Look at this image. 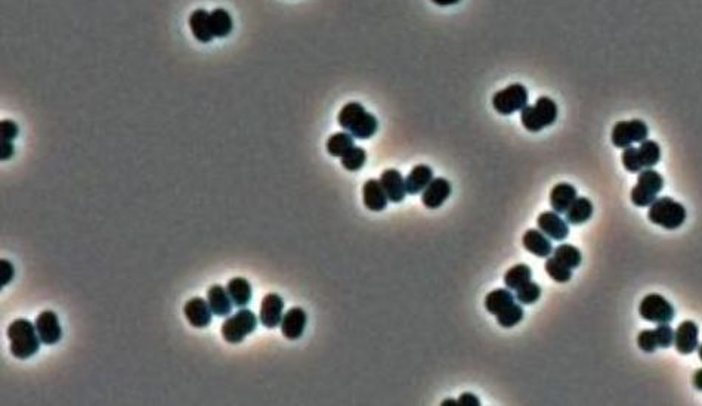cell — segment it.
Returning a JSON list of instances; mask_svg holds the SVG:
<instances>
[{
    "instance_id": "31",
    "label": "cell",
    "mask_w": 702,
    "mask_h": 406,
    "mask_svg": "<svg viewBox=\"0 0 702 406\" xmlns=\"http://www.w3.org/2000/svg\"><path fill=\"white\" fill-rule=\"evenodd\" d=\"M559 262L566 264L571 269H577L579 264H581L583 256L581 251L571 244H560L559 247L555 249V256Z\"/></svg>"
},
{
    "instance_id": "3",
    "label": "cell",
    "mask_w": 702,
    "mask_h": 406,
    "mask_svg": "<svg viewBox=\"0 0 702 406\" xmlns=\"http://www.w3.org/2000/svg\"><path fill=\"white\" fill-rule=\"evenodd\" d=\"M686 216L688 212L685 209V205L676 200H673L670 196L657 198V200L649 205L648 212V219L652 223L668 231L679 229L680 226L685 223Z\"/></svg>"
},
{
    "instance_id": "18",
    "label": "cell",
    "mask_w": 702,
    "mask_h": 406,
    "mask_svg": "<svg viewBox=\"0 0 702 406\" xmlns=\"http://www.w3.org/2000/svg\"><path fill=\"white\" fill-rule=\"evenodd\" d=\"M308 322V315L302 307H292L281 320V333L287 340H299L303 335Z\"/></svg>"
},
{
    "instance_id": "19",
    "label": "cell",
    "mask_w": 702,
    "mask_h": 406,
    "mask_svg": "<svg viewBox=\"0 0 702 406\" xmlns=\"http://www.w3.org/2000/svg\"><path fill=\"white\" fill-rule=\"evenodd\" d=\"M362 200H364V205L367 207L368 210L377 212V213L385 210L388 207V203H389V198H388L385 190H383L380 181H377V179H370V181L364 183Z\"/></svg>"
},
{
    "instance_id": "38",
    "label": "cell",
    "mask_w": 702,
    "mask_h": 406,
    "mask_svg": "<svg viewBox=\"0 0 702 406\" xmlns=\"http://www.w3.org/2000/svg\"><path fill=\"white\" fill-rule=\"evenodd\" d=\"M20 134V129L18 125L12 120H2L0 123V140H6V142H12V140Z\"/></svg>"
},
{
    "instance_id": "5",
    "label": "cell",
    "mask_w": 702,
    "mask_h": 406,
    "mask_svg": "<svg viewBox=\"0 0 702 406\" xmlns=\"http://www.w3.org/2000/svg\"><path fill=\"white\" fill-rule=\"evenodd\" d=\"M556 102L549 97H541L534 105H527L521 111L522 126L529 131H540L553 125L557 118Z\"/></svg>"
},
{
    "instance_id": "22",
    "label": "cell",
    "mask_w": 702,
    "mask_h": 406,
    "mask_svg": "<svg viewBox=\"0 0 702 406\" xmlns=\"http://www.w3.org/2000/svg\"><path fill=\"white\" fill-rule=\"evenodd\" d=\"M434 181V170L426 164H418L405 177L407 194L417 195L423 192L427 185Z\"/></svg>"
},
{
    "instance_id": "21",
    "label": "cell",
    "mask_w": 702,
    "mask_h": 406,
    "mask_svg": "<svg viewBox=\"0 0 702 406\" xmlns=\"http://www.w3.org/2000/svg\"><path fill=\"white\" fill-rule=\"evenodd\" d=\"M577 190L569 183H557L550 192V205L556 213H566L577 200Z\"/></svg>"
},
{
    "instance_id": "33",
    "label": "cell",
    "mask_w": 702,
    "mask_h": 406,
    "mask_svg": "<svg viewBox=\"0 0 702 406\" xmlns=\"http://www.w3.org/2000/svg\"><path fill=\"white\" fill-rule=\"evenodd\" d=\"M340 160L342 166L346 170H349V172H357V170L362 168L365 162H367V153H365L364 148L353 147Z\"/></svg>"
},
{
    "instance_id": "45",
    "label": "cell",
    "mask_w": 702,
    "mask_h": 406,
    "mask_svg": "<svg viewBox=\"0 0 702 406\" xmlns=\"http://www.w3.org/2000/svg\"><path fill=\"white\" fill-rule=\"evenodd\" d=\"M697 351H698V356H699V359L702 361V344H699V346H698Z\"/></svg>"
},
{
    "instance_id": "13",
    "label": "cell",
    "mask_w": 702,
    "mask_h": 406,
    "mask_svg": "<svg viewBox=\"0 0 702 406\" xmlns=\"http://www.w3.org/2000/svg\"><path fill=\"white\" fill-rule=\"evenodd\" d=\"M674 346L681 355H690L699 346V328L694 320L681 322L674 331Z\"/></svg>"
},
{
    "instance_id": "4",
    "label": "cell",
    "mask_w": 702,
    "mask_h": 406,
    "mask_svg": "<svg viewBox=\"0 0 702 406\" xmlns=\"http://www.w3.org/2000/svg\"><path fill=\"white\" fill-rule=\"evenodd\" d=\"M623 166L630 173H640L644 168H652L661 160V147L655 140L646 139L640 145L629 147L623 151Z\"/></svg>"
},
{
    "instance_id": "39",
    "label": "cell",
    "mask_w": 702,
    "mask_h": 406,
    "mask_svg": "<svg viewBox=\"0 0 702 406\" xmlns=\"http://www.w3.org/2000/svg\"><path fill=\"white\" fill-rule=\"evenodd\" d=\"M0 268H2V272H0V286L6 287L15 277V268L14 264L6 259L0 260Z\"/></svg>"
},
{
    "instance_id": "12",
    "label": "cell",
    "mask_w": 702,
    "mask_h": 406,
    "mask_svg": "<svg viewBox=\"0 0 702 406\" xmlns=\"http://www.w3.org/2000/svg\"><path fill=\"white\" fill-rule=\"evenodd\" d=\"M283 310H284V300L279 294L275 292H269L262 300L260 305V322L266 328H277L281 320H283Z\"/></svg>"
},
{
    "instance_id": "16",
    "label": "cell",
    "mask_w": 702,
    "mask_h": 406,
    "mask_svg": "<svg viewBox=\"0 0 702 406\" xmlns=\"http://www.w3.org/2000/svg\"><path fill=\"white\" fill-rule=\"evenodd\" d=\"M380 183L385 190L389 201L390 203H401L405 200L407 195V186H405V179L401 175L399 170L397 168H388L380 176Z\"/></svg>"
},
{
    "instance_id": "30",
    "label": "cell",
    "mask_w": 702,
    "mask_h": 406,
    "mask_svg": "<svg viewBox=\"0 0 702 406\" xmlns=\"http://www.w3.org/2000/svg\"><path fill=\"white\" fill-rule=\"evenodd\" d=\"M210 28L213 37H227L232 31V18L225 9H214L210 12Z\"/></svg>"
},
{
    "instance_id": "20",
    "label": "cell",
    "mask_w": 702,
    "mask_h": 406,
    "mask_svg": "<svg viewBox=\"0 0 702 406\" xmlns=\"http://www.w3.org/2000/svg\"><path fill=\"white\" fill-rule=\"evenodd\" d=\"M522 244L527 251L537 257H549L553 253V245L546 233L540 229H529L522 238Z\"/></svg>"
},
{
    "instance_id": "2",
    "label": "cell",
    "mask_w": 702,
    "mask_h": 406,
    "mask_svg": "<svg viewBox=\"0 0 702 406\" xmlns=\"http://www.w3.org/2000/svg\"><path fill=\"white\" fill-rule=\"evenodd\" d=\"M8 338L11 352L18 359H28L39 352L42 340L37 334L36 325L28 319H16L8 327Z\"/></svg>"
},
{
    "instance_id": "15",
    "label": "cell",
    "mask_w": 702,
    "mask_h": 406,
    "mask_svg": "<svg viewBox=\"0 0 702 406\" xmlns=\"http://www.w3.org/2000/svg\"><path fill=\"white\" fill-rule=\"evenodd\" d=\"M184 315L190 325L194 328H205L212 322L213 312L209 306V301L201 297H194L186 301L184 307Z\"/></svg>"
},
{
    "instance_id": "36",
    "label": "cell",
    "mask_w": 702,
    "mask_h": 406,
    "mask_svg": "<svg viewBox=\"0 0 702 406\" xmlns=\"http://www.w3.org/2000/svg\"><path fill=\"white\" fill-rule=\"evenodd\" d=\"M653 333L658 347L668 348L674 344V329L670 327V324H658V327L653 329Z\"/></svg>"
},
{
    "instance_id": "26",
    "label": "cell",
    "mask_w": 702,
    "mask_h": 406,
    "mask_svg": "<svg viewBox=\"0 0 702 406\" xmlns=\"http://www.w3.org/2000/svg\"><path fill=\"white\" fill-rule=\"evenodd\" d=\"M227 291L237 307H246L251 300V284L246 278H232L227 284Z\"/></svg>"
},
{
    "instance_id": "44",
    "label": "cell",
    "mask_w": 702,
    "mask_h": 406,
    "mask_svg": "<svg viewBox=\"0 0 702 406\" xmlns=\"http://www.w3.org/2000/svg\"><path fill=\"white\" fill-rule=\"evenodd\" d=\"M447 405L448 406H458V402L455 403V401H453V399H447L442 402V406H447Z\"/></svg>"
},
{
    "instance_id": "43",
    "label": "cell",
    "mask_w": 702,
    "mask_h": 406,
    "mask_svg": "<svg viewBox=\"0 0 702 406\" xmlns=\"http://www.w3.org/2000/svg\"><path fill=\"white\" fill-rule=\"evenodd\" d=\"M432 2L439 6H451V5H455L460 2V0H432Z\"/></svg>"
},
{
    "instance_id": "37",
    "label": "cell",
    "mask_w": 702,
    "mask_h": 406,
    "mask_svg": "<svg viewBox=\"0 0 702 406\" xmlns=\"http://www.w3.org/2000/svg\"><path fill=\"white\" fill-rule=\"evenodd\" d=\"M638 346L640 351L646 353H653L658 348L657 338H655L653 329H643L638 335Z\"/></svg>"
},
{
    "instance_id": "35",
    "label": "cell",
    "mask_w": 702,
    "mask_h": 406,
    "mask_svg": "<svg viewBox=\"0 0 702 406\" xmlns=\"http://www.w3.org/2000/svg\"><path fill=\"white\" fill-rule=\"evenodd\" d=\"M514 297H516L521 305H534L541 297V287L536 284V282L529 281L528 284L522 286L519 290H516V296Z\"/></svg>"
},
{
    "instance_id": "41",
    "label": "cell",
    "mask_w": 702,
    "mask_h": 406,
    "mask_svg": "<svg viewBox=\"0 0 702 406\" xmlns=\"http://www.w3.org/2000/svg\"><path fill=\"white\" fill-rule=\"evenodd\" d=\"M14 144L12 142H6V140H3L2 144H0V158H2V162H5V160H9L12 155H14Z\"/></svg>"
},
{
    "instance_id": "23",
    "label": "cell",
    "mask_w": 702,
    "mask_h": 406,
    "mask_svg": "<svg viewBox=\"0 0 702 406\" xmlns=\"http://www.w3.org/2000/svg\"><path fill=\"white\" fill-rule=\"evenodd\" d=\"M208 301L209 306L213 312V315L216 316H228L232 310V300L228 294L227 288L222 286L214 284L208 291Z\"/></svg>"
},
{
    "instance_id": "29",
    "label": "cell",
    "mask_w": 702,
    "mask_h": 406,
    "mask_svg": "<svg viewBox=\"0 0 702 406\" xmlns=\"http://www.w3.org/2000/svg\"><path fill=\"white\" fill-rule=\"evenodd\" d=\"M355 147L353 136L349 131H339V134H334L327 140V151L333 157H343L351 148Z\"/></svg>"
},
{
    "instance_id": "42",
    "label": "cell",
    "mask_w": 702,
    "mask_h": 406,
    "mask_svg": "<svg viewBox=\"0 0 702 406\" xmlns=\"http://www.w3.org/2000/svg\"><path fill=\"white\" fill-rule=\"evenodd\" d=\"M692 383H694V387H695L697 390L702 392V368H699V370L695 371L694 379H692Z\"/></svg>"
},
{
    "instance_id": "27",
    "label": "cell",
    "mask_w": 702,
    "mask_h": 406,
    "mask_svg": "<svg viewBox=\"0 0 702 406\" xmlns=\"http://www.w3.org/2000/svg\"><path fill=\"white\" fill-rule=\"evenodd\" d=\"M566 214V222L569 225H583L592 219L593 204L588 198L577 196V200L569 207Z\"/></svg>"
},
{
    "instance_id": "14",
    "label": "cell",
    "mask_w": 702,
    "mask_h": 406,
    "mask_svg": "<svg viewBox=\"0 0 702 406\" xmlns=\"http://www.w3.org/2000/svg\"><path fill=\"white\" fill-rule=\"evenodd\" d=\"M538 229L546 233L550 240L564 241L569 235L568 222L562 219L556 212H544L537 219Z\"/></svg>"
},
{
    "instance_id": "8",
    "label": "cell",
    "mask_w": 702,
    "mask_h": 406,
    "mask_svg": "<svg viewBox=\"0 0 702 406\" xmlns=\"http://www.w3.org/2000/svg\"><path fill=\"white\" fill-rule=\"evenodd\" d=\"M527 105L528 90L521 83H513L492 97V107L501 116H510L513 112L522 111Z\"/></svg>"
},
{
    "instance_id": "34",
    "label": "cell",
    "mask_w": 702,
    "mask_h": 406,
    "mask_svg": "<svg viewBox=\"0 0 702 406\" xmlns=\"http://www.w3.org/2000/svg\"><path fill=\"white\" fill-rule=\"evenodd\" d=\"M522 319H523V309L516 303H513L512 306H509L507 309L503 310L501 314L497 315V322L503 328L516 327Z\"/></svg>"
},
{
    "instance_id": "1",
    "label": "cell",
    "mask_w": 702,
    "mask_h": 406,
    "mask_svg": "<svg viewBox=\"0 0 702 406\" xmlns=\"http://www.w3.org/2000/svg\"><path fill=\"white\" fill-rule=\"evenodd\" d=\"M337 121L357 139H370L379 129V121L358 102H349L340 110Z\"/></svg>"
},
{
    "instance_id": "7",
    "label": "cell",
    "mask_w": 702,
    "mask_h": 406,
    "mask_svg": "<svg viewBox=\"0 0 702 406\" xmlns=\"http://www.w3.org/2000/svg\"><path fill=\"white\" fill-rule=\"evenodd\" d=\"M258 327V318L251 310L241 307L236 315L225 319L222 324V337L229 344H238Z\"/></svg>"
},
{
    "instance_id": "11",
    "label": "cell",
    "mask_w": 702,
    "mask_h": 406,
    "mask_svg": "<svg viewBox=\"0 0 702 406\" xmlns=\"http://www.w3.org/2000/svg\"><path fill=\"white\" fill-rule=\"evenodd\" d=\"M34 325L43 344L53 346L62 338V328L60 325V319L52 310H45L40 315H37Z\"/></svg>"
},
{
    "instance_id": "17",
    "label": "cell",
    "mask_w": 702,
    "mask_h": 406,
    "mask_svg": "<svg viewBox=\"0 0 702 406\" xmlns=\"http://www.w3.org/2000/svg\"><path fill=\"white\" fill-rule=\"evenodd\" d=\"M451 195V183L444 177H434V181L427 185L421 195V203L427 209L434 210L441 207Z\"/></svg>"
},
{
    "instance_id": "6",
    "label": "cell",
    "mask_w": 702,
    "mask_h": 406,
    "mask_svg": "<svg viewBox=\"0 0 702 406\" xmlns=\"http://www.w3.org/2000/svg\"><path fill=\"white\" fill-rule=\"evenodd\" d=\"M638 175V183L630 194L631 203L636 207H649L662 191L664 177L652 168H644Z\"/></svg>"
},
{
    "instance_id": "25",
    "label": "cell",
    "mask_w": 702,
    "mask_h": 406,
    "mask_svg": "<svg viewBox=\"0 0 702 406\" xmlns=\"http://www.w3.org/2000/svg\"><path fill=\"white\" fill-rule=\"evenodd\" d=\"M514 300H516V297L512 294V290H509V288L494 290L485 297V309L488 310L491 315L497 316L499 314H501L503 310L512 306L514 303Z\"/></svg>"
},
{
    "instance_id": "24",
    "label": "cell",
    "mask_w": 702,
    "mask_h": 406,
    "mask_svg": "<svg viewBox=\"0 0 702 406\" xmlns=\"http://www.w3.org/2000/svg\"><path fill=\"white\" fill-rule=\"evenodd\" d=\"M190 28L194 37L201 43H209L213 39L210 28V12L204 9H197L190 15Z\"/></svg>"
},
{
    "instance_id": "40",
    "label": "cell",
    "mask_w": 702,
    "mask_h": 406,
    "mask_svg": "<svg viewBox=\"0 0 702 406\" xmlns=\"http://www.w3.org/2000/svg\"><path fill=\"white\" fill-rule=\"evenodd\" d=\"M479 405H481L479 399H477L476 396L472 393H464L460 396V399H458V406H479Z\"/></svg>"
},
{
    "instance_id": "9",
    "label": "cell",
    "mask_w": 702,
    "mask_h": 406,
    "mask_svg": "<svg viewBox=\"0 0 702 406\" xmlns=\"http://www.w3.org/2000/svg\"><path fill=\"white\" fill-rule=\"evenodd\" d=\"M649 136V129L643 120L618 121L612 129L611 140L616 148H629L636 142H643Z\"/></svg>"
},
{
    "instance_id": "10",
    "label": "cell",
    "mask_w": 702,
    "mask_h": 406,
    "mask_svg": "<svg viewBox=\"0 0 702 406\" xmlns=\"http://www.w3.org/2000/svg\"><path fill=\"white\" fill-rule=\"evenodd\" d=\"M639 314L648 322L670 324L676 312L666 297L661 294H648L640 301Z\"/></svg>"
},
{
    "instance_id": "28",
    "label": "cell",
    "mask_w": 702,
    "mask_h": 406,
    "mask_svg": "<svg viewBox=\"0 0 702 406\" xmlns=\"http://www.w3.org/2000/svg\"><path fill=\"white\" fill-rule=\"evenodd\" d=\"M532 279V270L528 264L519 263L504 273V286L512 291L519 290Z\"/></svg>"
},
{
    "instance_id": "32",
    "label": "cell",
    "mask_w": 702,
    "mask_h": 406,
    "mask_svg": "<svg viewBox=\"0 0 702 406\" xmlns=\"http://www.w3.org/2000/svg\"><path fill=\"white\" fill-rule=\"evenodd\" d=\"M544 269L547 272V275L553 281L559 282V284H566V282L573 278V269L559 262L556 257H549L546 260Z\"/></svg>"
}]
</instances>
